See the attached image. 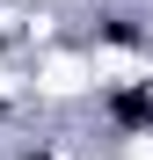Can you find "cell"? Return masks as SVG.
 <instances>
[]
</instances>
